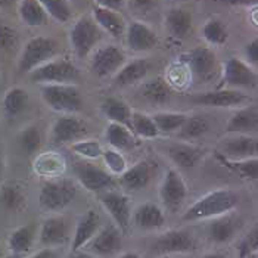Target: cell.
<instances>
[{
    "instance_id": "33",
    "label": "cell",
    "mask_w": 258,
    "mask_h": 258,
    "mask_svg": "<svg viewBox=\"0 0 258 258\" xmlns=\"http://www.w3.org/2000/svg\"><path fill=\"white\" fill-rule=\"evenodd\" d=\"M140 96L148 102L154 103V105H162L165 102H168L171 96V86L167 83V80L162 77L148 80L145 83H142L139 89Z\"/></svg>"
},
{
    "instance_id": "31",
    "label": "cell",
    "mask_w": 258,
    "mask_h": 258,
    "mask_svg": "<svg viewBox=\"0 0 258 258\" xmlns=\"http://www.w3.org/2000/svg\"><path fill=\"white\" fill-rule=\"evenodd\" d=\"M65 159L58 152L40 154L34 161V171L46 179H56L65 171Z\"/></svg>"
},
{
    "instance_id": "34",
    "label": "cell",
    "mask_w": 258,
    "mask_h": 258,
    "mask_svg": "<svg viewBox=\"0 0 258 258\" xmlns=\"http://www.w3.org/2000/svg\"><path fill=\"white\" fill-rule=\"evenodd\" d=\"M102 112L111 122L122 124L132 130V108L118 98H106L102 102Z\"/></svg>"
},
{
    "instance_id": "21",
    "label": "cell",
    "mask_w": 258,
    "mask_h": 258,
    "mask_svg": "<svg viewBox=\"0 0 258 258\" xmlns=\"http://www.w3.org/2000/svg\"><path fill=\"white\" fill-rule=\"evenodd\" d=\"M242 227V220L232 213L211 219L208 224V238L214 243H227L235 238Z\"/></svg>"
},
{
    "instance_id": "20",
    "label": "cell",
    "mask_w": 258,
    "mask_h": 258,
    "mask_svg": "<svg viewBox=\"0 0 258 258\" xmlns=\"http://www.w3.org/2000/svg\"><path fill=\"white\" fill-rule=\"evenodd\" d=\"M121 238L122 233L115 224H106L100 227L98 233L89 240L84 248H87V252L96 257H106L118 251L121 246Z\"/></svg>"
},
{
    "instance_id": "43",
    "label": "cell",
    "mask_w": 258,
    "mask_h": 258,
    "mask_svg": "<svg viewBox=\"0 0 258 258\" xmlns=\"http://www.w3.org/2000/svg\"><path fill=\"white\" fill-rule=\"evenodd\" d=\"M47 17L58 22H68L73 17V8L68 0H37Z\"/></svg>"
},
{
    "instance_id": "29",
    "label": "cell",
    "mask_w": 258,
    "mask_h": 258,
    "mask_svg": "<svg viewBox=\"0 0 258 258\" xmlns=\"http://www.w3.org/2000/svg\"><path fill=\"white\" fill-rule=\"evenodd\" d=\"M151 71V63L148 59H135L125 62L114 76V83L118 86H132L142 80Z\"/></svg>"
},
{
    "instance_id": "5",
    "label": "cell",
    "mask_w": 258,
    "mask_h": 258,
    "mask_svg": "<svg viewBox=\"0 0 258 258\" xmlns=\"http://www.w3.org/2000/svg\"><path fill=\"white\" fill-rule=\"evenodd\" d=\"M102 30L92 17L83 15L70 30V44L79 59L87 58L102 39Z\"/></svg>"
},
{
    "instance_id": "16",
    "label": "cell",
    "mask_w": 258,
    "mask_h": 258,
    "mask_svg": "<svg viewBox=\"0 0 258 258\" xmlns=\"http://www.w3.org/2000/svg\"><path fill=\"white\" fill-rule=\"evenodd\" d=\"M190 100L197 105L210 108H238L245 105L249 100V96L238 89H219L213 92L197 93Z\"/></svg>"
},
{
    "instance_id": "57",
    "label": "cell",
    "mask_w": 258,
    "mask_h": 258,
    "mask_svg": "<svg viewBox=\"0 0 258 258\" xmlns=\"http://www.w3.org/2000/svg\"><path fill=\"white\" fill-rule=\"evenodd\" d=\"M3 174H5V159H3V155L0 152V180L3 177Z\"/></svg>"
},
{
    "instance_id": "46",
    "label": "cell",
    "mask_w": 258,
    "mask_h": 258,
    "mask_svg": "<svg viewBox=\"0 0 258 258\" xmlns=\"http://www.w3.org/2000/svg\"><path fill=\"white\" fill-rule=\"evenodd\" d=\"M258 251V229L254 226L243 238L239 240L238 254L239 258H251Z\"/></svg>"
},
{
    "instance_id": "37",
    "label": "cell",
    "mask_w": 258,
    "mask_h": 258,
    "mask_svg": "<svg viewBox=\"0 0 258 258\" xmlns=\"http://www.w3.org/2000/svg\"><path fill=\"white\" fill-rule=\"evenodd\" d=\"M27 204V195L17 183H8L0 187V205L11 213H18Z\"/></svg>"
},
{
    "instance_id": "17",
    "label": "cell",
    "mask_w": 258,
    "mask_h": 258,
    "mask_svg": "<svg viewBox=\"0 0 258 258\" xmlns=\"http://www.w3.org/2000/svg\"><path fill=\"white\" fill-rule=\"evenodd\" d=\"M157 170V164L149 159H142L127 167V170L119 176V186L128 192H139L142 189L148 187V184L154 179Z\"/></svg>"
},
{
    "instance_id": "61",
    "label": "cell",
    "mask_w": 258,
    "mask_h": 258,
    "mask_svg": "<svg viewBox=\"0 0 258 258\" xmlns=\"http://www.w3.org/2000/svg\"><path fill=\"white\" fill-rule=\"evenodd\" d=\"M68 2H70V0H68Z\"/></svg>"
},
{
    "instance_id": "54",
    "label": "cell",
    "mask_w": 258,
    "mask_h": 258,
    "mask_svg": "<svg viewBox=\"0 0 258 258\" xmlns=\"http://www.w3.org/2000/svg\"><path fill=\"white\" fill-rule=\"evenodd\" d=\"M118 258H143L138 252H133V251H127V252H122Z\"/></svg>"
},
{
    "instance_id": "13",
    "label": "cell",
    "mask_w": 258,
    "mask_h": 258,
    "mask_svg": "<svg viewBox=\"0 0 258 258\" xmlns=\"http://www.w3.org/2000/svg\"><path fill=\"white\" fill-rule=\"evenodd\" d=\"M86 133L87 127L79 117H76L74 114H63L53 121L49 138L53 145H65L77 142L84 138Z\"/></svg>"
},
{
    "instance_id": "53",
    "label": "cell",
    "mask_w": 258,
    "mask_h": 258,
    "mask_svg": "<svg viewBox=\"0 0 258 258\" xmlns=\"http://www.w3.org/2000/svg\"><path fill=\"white\" fill-rule=\"evenodd\" d=\"M71 258H99L96 257V255H93V254H90V252H87V251H76V252H73V255Z\"/></svg>"
},
{
    "instance_id": "38",
    "label": "cell",
    "mask_w": 258,
    "mask_h": 258,
    "mask_svg": "<svg viewBox=\"0 0 258 258\" xmlns=\"http://www.w3.org/2000/svg\"><path fill=\"white\" fill-rule=\"evenodd\" d=\"M18 15L27 27H41L47 22L49 18L37 0H20Z\"/></svg>"
},
{
    "instance_id": "48",
    "label": "cell",
    "mask_w": 258,
    "mask_h": 258,
    "mask_svg": "<svg viewBox=\"0 0 258 258\" xmlns=\"http://www.w3.org/2000/svg\"><path fill=\"white\" fill-rule=\"evenodd\" d=\"M125 3H128V8L136 14H149L157 8L158 0H127Z\"/></svg>"
},
{
    "instance_id": "27",
    "label": "cell",
    "mask_w": 258,
    "mask_h": 258,
    "mask_svg": "<svg viewBox=\"0 0 258 258\" xmlns=\"http://www.w3.org/2000/svg\"><path fill=\"white\" fill-rule=\"evenodd\" d=\"M258 109L255 105H248L235 112L226 124V133L229 135H249L257 132Z\"/></svg>"
},
{
    "instance_id": "24",
    "label": "cell",
    "mask_w": 258,
    "mask_h": 258,
    "mask_svg": "<svg viewBox=\"0 0 258 258\" xmlns=\"http://www.w3.org/2000/svg\"><path fill=\"white\" fill-rule=\"evenodd\" d=\"M167 157L171 159V162L181 168H194L198 165L201 159L204 158L205 151L194 143L187 142H176L167 146Z\"/></svg>"
},
{
    "instance_id": "28",
    "label": "cell",
    "mask_w": 258,
    "mask_h": 258,
    "mask_svg": "<svg viewBox=\"0 0 258 258\" xmlns=\"http://www.w3.org/2000/svg\"><path fill=\"white\" fill-rule=\"evenodd\" d=\"M194 25L192 12L183 8H171L165 15V27L168 33L177 40L186 39Z\"/></svg>"
},
{
    "instance_id": "2",
    "label": "cell",
    "mask_w": 258,
    "mask_h": 258,
    "mask_svg": "<svg viewBox=\"0 0 258 258\" xmlns=\"http://www.w3.org/2000/svg\"><path fill=\"white\" fill-rule=\"evenodd\" d=\"M77 184L70 179H47L40 187L39 207L44 213H62L77 197Z\"/></svg>"
},
{
    "instance_id": "40",
    "label": "cell",
    "mask_w": 258,
    "mask_h": 258,
    "mask_svg": "<svg viewBox=\"0 0 258 258\" xmlns=\"http://www.w3.org/2000/svg\"><path fill=\"white\" fill-rule=\"evenodd\" d=\"M132 132L135 136H139L142 139H155L159 136L152 115H148L140 111L132 112Z\"/></svg>"
},
{
    "instance_id": "49",
    "label": "cell",
    "mask_w": 258,
    "mask_h": 258,
    "mask_svg": "<svg viewBox=\"0 0 258 258\" xmlns=\"http://www.w3.org/2000/svg\"><path fill=\"white\" fill-rule=\"evenodd\" d=\"M243 56H245V62L248 65H251L252 68H255L258 65V40H251L249 43L245 44L243 49Z\"/></svg>"
},
{
    "instance_id": "23",
    "label": "cell",
    "mask_w": 258,
    "mask_h": 258,
    "mask_svg": "<svg viewBox=\"0 0 258 258\" xmlns=\"http://www.w3.org/2000/svg\"><path fill=\"white\" fill-rule=\"evenodd\" d=\"M165 213L155 202H143L132 213V221L140 230H158L165 224Z\"/></svg>"
},
{
    "instance_id": "35",
    "label": "cell",
    "mask_w": 258,
    "mask_h": 258,
    "mask_svg": "<svg viewBox=\"0 0 258 258\" xmlns=\"http://www.w3.org/2000/svg\"><path fill=\"white\" fill-rule=\"evenodd\" d=\"M220 164L235 173L242 180L246 181H257L258 179V158H246V159H229L224 158L219 154Z\"/></svg>"
},
{
    "instance_id": "60",
    "label": "cell",
    "mask_w": 258,
    "mask_h": 258,
    "mask_svg": "<svg viewBox=\"0 0 258 258\" xmlns=\"http://www.w3.org/2000/svg\"><path fill=\"white\" fill-rule=\"evenodd\" d=\"M164 258H173V257H168V255H167V257H164Z\"/></svg>"
},
{
    "instance_id": "26",
    "label": "cell",
    "mask_w": 258,
    "mask_h": 258,
    "mask_svg": "<svg viewBox=\"0 0 258 258\" xmlns=\"http://www.w3.org/2000/svg\"><path fill=\"white\" fill-rule=\"evenodd\" d=\"M93 20L99 25L102 31L108 33L114 39L122 37L125 33V28H127V22L118 11L102 8L98 5L93 6Z\"/></svg>"
},
{
    "instance_id": "4",
    "label": "cell",
    "mask_w": 258,
    "mask_h": 258,
    "mask_svg": "<svg viewBox=\"0 0 258 258\" xmlns=\"http://www.w3.org/2000/svg\"><path fill=\"white\" fill-rule=\"evenodd\" d=\"M56 53L58 44L55 40L44 36H36L24 44L18 59V71L21 74H30L44 62L53 59Z\"/></svg>"
},
{
    "instance_id": "11",
    "label": "cell",
    "mask_w": 258,
    "mask_h": 258,
    "mask_svg": "<svg viewBox=\"0 0 258 258\" xmlns=\"http://www.w3.org/2000/svg\"><path fill=\"white\" fill-rule=\"evenodd\" d=\"M223 84L227 89H254L257 86L255 68L243 59L229 58L223 65Z\"/></svg>"
},
{
    "instance_id": "14",
    "label": "cell",
    "mask_w": 258,
    "mask_h": 258,
    "mask_svg": "<svg viewBox=\"0 0 258 258\" xmlns=\"http://www.w3.org/2000/svg\"><path fill=\"white\" fill-rule=\"evenodd\" d=\"M71 226L63 216H50L41 221L39 229V242L43 248H58L70 240Z\"/></svg>"
},
{
    "instance_id": "32",
    "label": "cell",
    "mask_w": 258,
    "mask_h": 258,
    "mask_svg": "<svg viewBox=\"0 0 258 258\" xmlns=\"http://www.w3.org/2000/svg\"><path fill=\"white\" fill-rule=\"evenodd\" d=\"M28 106V93L22 87H11L2 100V109L5 117L9 119L17 118Z\"/></svg>"
},
{
    "instance_id": "9",
    "label": "cell",
    "mask_w": 258,
    "mask_h": 258,
    "mask_svg": "<svg viewBox=\"0 0 258 258\" xmlns=\"http://www.w3.org/2000/svg\"><path fill=\"white\" fill-rule=\"evenodd\" d=\"M99 202L109 214L114 224L122 235H127L132 227V205L130 198L118 190H106L99 194Z\"/></svg>"
},
{
    "instance_id": "7",
    "label": "cell",
    "mask_w": 258,
    "mask_h": 258,
    "mask_svg": "<svg viewBox=\"0 0 258 258\" xmlns=\"http://www.w3.org/2000/svg\"><path fill=\"white\" fill-rule=\"evenodd\" d=\"M73 170L80 184L92 194H102L106 190H112L117 186V181L109 171L100 168L92 162L77 161L74 162Z\"/></svg>"
},
{
    "instance_id": "51",
    "label": "cell",
    "mask_w": 258,
    "mask_h": 258,
    "mask_svg": "<svg viewBox=\"0 0 258 258\" xmlns=\"http://www.w3.org/2000/svg\"><path fill=\"white\" fill-rule=\"evenodd\" d=\"M27 258H59L58 248H43Z\"/></svg>"
},
{
    "instance_id": "44",
    "label": "cell",
    "mask_w": 258,
    "mask_h": 258,
    "mask_svg": "<svg viewBox=\"0 0 258 258\" xmlns=\"http://www.w3.org/2000/svg\"><path fill=\"white\" fill-rule=\"evenodd\" d=\"M103 159V164L106 167V171H109L112 176H121L125 170H127V161L124 158V155L117 151V149H112V148H108L102 152V157Z\"/></svg>"
},
{
    "instance_id": "41",
    "label": "cell",
    "mask_w": 258,
    "mask_h": 258,
    "mask_svg": "<svg viewBox=\"0 0 258 258\" xmlns=\"http://www.w3.org/2000/svg\"><path fill=\"white\" fill-rule=\"evenodd\" d=\"M186 114L183 112H171V111H162V112H155L152 115V119L157 125L159 133L170 135L174 132H179L180 127L183 125Z\"/></svg>"
},
{
    "instance_id": "47",
    "label": "cell",
    "mask_w": 258,
    "mask_h": 258,
    "mask_svg": "<svg viewBox=\"0 0 258 258\" xmlns=\"http://www.w3.org/2000/svg\"><path fill=\"white\" fill-rule=\"evenodd\" d=\"M18 44V33L15 28L8 25L6 22L0 21V50L11 52Z\"/></svg>"
},
{
    "instance_id": "36",
    "label": "cell",
    "mask_w": 258,
    "mask_h": 258,
    "mask_svg": "<svg viewBox=\"0 0 258 258\" xmlns=\"http://www.w3.org/2000/svg\"><path fill=\"white\" fill-rule=\"evenodd\" d=\"M211 128V122L202 114H192L187 115L183 125L180 127L179 135L183 140L192 142L197 140L202 136H205Z\"/></svg>"
},
{
    "instance_id": "19",
    "label": "cell",
    "mask_w": 258,
    "mask_h": 258,
    "mask_svg": "<svg viewBox=\"0 0 258 258\" xmlns=\"http://www.w3.org/2000/svg\"><path fill=\"white\" fill-rule=\"evenodd\" d=\"M125 43L127 47L136 53H145L157 47L158 36L157 33L143 21H133L125 28Z\"/></svg>"
},
{
    "instance_id": "22",
    "label": "cell",
    "mask_w": 258,
    "mask_h": 258,
    "mask_svg": "<svg viewBox=\"0 0 258 258\" xmlns=\"http://www.w3.org/2000/svg\"><path fill=\"white\" fill-rule=\"evenodd\" d=\"M100 227H102V220L96 211L89 210L84 214H81L76 223L73 242H71V251L76 252V251L83 249L89 243V240L98 233Z\"/></svg>"
},
{
    "instance_id": "18",
    "label": "cell",
    "mask_w": 258,
    "mask_h": 258,
    "mask_svg": "<svg viewBox=\"0 0 258 258\" xmlns=\"http://www.w3.org/2000/svg\"><path fill=\"white\" fill-rule=\"evenodd\" d=\"M258 142L249 135H229L220 140V155L229 159L255 158Z\"/></svg>"
},
{
    "instance_id": "25",
    "label": "cell",
    "mask_w": 258,
    "mask_h": 258,
    "mask_svg": "<svg viewBox=\"0 0 258 258\" xmlns=\"http://www.w3.org/2000/svg\"><path fill=\"white\" fill-rule=\"evenodd\" d=\"M39 229L34 223H27L17 227L8 238V248L12 255L24 257L28 254L37 239Z\"/></svg>"
},
{
    "instance_id": "59",
    "label": "cell",
    "mask_w": 258,
    "mask_h": 258,
    "mask_svg": "<svg viewBox=\"0 0 258 258\" xmlns=\"http://www.w3.org/2000/svg\"><path fill=\"white\" fill-rule=\"evenodd\" d=\"M3 255H5V254H3V249H2V245H0V258L3 257Z\"/></svg>"
},
{
    "instance_id": "1",
    "label": "cell",
    "mask_w": 258,
    "mask_h": 258,
    "mask_svg": "<svg viewBox=\"0 0 258 258\" xmlns=\"http://www.w3.org/2000/svg\"><path fill=\"white\" fill-rule=\"evenodd\" d=\"M238 194L229 187L211 190L198 198L181 216L183 223H195L201 220H211L223 214L232 213L238 207Z\"/></svg>"
},
{
    "instance_id": "10",
    "label": "cell",
    "mask_w": 258,
    "mask_h": 258,
    "mask_svg": "<svg viewBox=\"0 0 258 258\" xmlns=\"http://www.w3.org/2000/svg\"><path fill=\"white\" fill-rule=\"evenodd\" d=\"M181 62L186 65L190 79L210 80L214 77L217 71V56L214 50L205 46H197L190 52L181 56Z\"/></svg>"
},
{
    "instance_id": "55",
    "label": "cell",
    "mask_w": 258,
    "mask_h": 258,
    "mask_svg": "<svg viewBox=\"0 0 258 258\" xmlns=\"http://www.w3.org/2000/svg\"><path fill=\"white\" fill-rule=\"evenodd\" d=\"M15 2H17V0H0V8H2V9H8V8H11V6H14Z\"/></svg>"
},
{
    "instance_id": "56",
    "label": "cell",
    "mask_w": 258,
    "mask_h": 258,
    "mask_svg": "<svg viewBox=\"0 0 258 258\" xmlns=\"http://www.w3.org/2000/svg\"><path fill=\"white\" fill-rule=\"evenodd\" d=\"M201 258H227V257H226V255H223V254H220V252H208V254L202 255Z\"/></svg>"
},
{
    "instance_id": "45",
    "label": "cell",
    "mask_w": 258,
    "mask_h": 258,
    "mask_svg": "<svg viewBox=\"0 0 258 258\" xmlns=\"http://www.w3.org/2000/svg\"><path fill=\"white\" fill-rule=\"evenodd\" d=\"M71 149L84 159H98L102 157V145L98 140L93 139H80L73 143Z\"/></svg>"
},
{
    "instance_id": "15",
    "label": "cell",
    "mask_w": 258,
    "mask_h": 258,
    "mask_svg": "<svg viewBox=\"0 0 258 258\" xmlns=\"http://www.w3.org/2000/svg\"><path fill=\"white\" fill-rule=\"evenodd\" d=\"M195 239L187 232L181 229L168 230L155 239L152 248L154 252L161 255H171V254H186L195 249Z\"/></svg>"
},
{
    "instance_id": "58",
    "label": "cell",
    "mask_w": 258,
    "mask_h": 258,
    "mask_svg": "<svg viewBox=\"0 0 258 258\" xmlns=\"http://www.w3.org/2000/svg\"><path fill=\"white\" fill-rule=\"evenodd\" d=\"M2 258H22V257H18V255H12V254H11V255H3Z\"/></svg>"
},
{
    "instance_id": "3",
    "label": "cell",
    "mask_w": 258,
    "mask_h": 258,
    "mask_svg": "<svg viewBox=\"0 0 258 258\" xmlns=\"http://www.w3.org/2000/svg\"><path fill=\"white\" fill-rule=\"evenodd\" d=\"M41 99L60 114H77L83 108V96L76 84H41Z\"/></svg>"
},
{
    "instance_id": "30",
    "label": "cell",
    "mask_w": 258,
    "mask_h": 258,
    "mask_svg": "<svg viewBox=\"0 0 258 258\" xmlns=\"http://www.w3.org/2000/svg\"><path fill=\"white\" fill-rule=\"evenodd\" d=\"M105 139L112 149H117L119 152L130 151L136 146V138L133 132L128 127L117 122H109L106 125Z\"/></svg>"
},
{
    "instance_id": "50",
    "label": "cell",
    "mask_w": 258,
    "mask_h": 258,
    "mask_svg": "<svg viewBox=\"0 0 258 258\" xmlns=\"http://www.w3.org/2000/svg\"><path fill=\"white\" fill-rule=\"evenodd\" d=\"M98 6L102 8H108V9H112V11H121L125 5L127 0H95Z\"/></svg>"
},
{
    "instance_id": "39",
    "label": "cell",
    "mask_w": 258,
    "mask_h": 258,
    "mask_svg": "<svg viewBox=\"0 0 258 258\" xmlns=\"http://www.w3.org/2000/svg\"><path fill=\"white\" fill-rule=\"evenodd\" d=\"M18 145L20 149L27 155V157H33L37 155L40 152V148L43 145V138H41V132L37 125L30 124L27 127H24L18 133Z\"/></svg>"
},
{
    "instance_id": "12",
    "label": "cell",
    "mask_w": 258,
    "mask_h": 258,
    "mask_svg": "<svg viewBox=\"0 0 258 258\" xmlns=\"http://www.w3.org/2000/svg\"><path fill=\"white\" fill-rule=\"evenodd\" d=\"M125 63L124 52L115 44H106L99 47L90 60V71L93 76L105 79L115 76L119 68Z\"/></svg>"
},
{
    "instance_id": "6",
    "label": "cell",
    "mask_w": 258,
    "mask_h": 258,
    "mask_svg": "<svg viewBox=\"0 0 258 258\" xmlns=\"http://www.w3.org/2000/svg\"><path fill=\"white\" fill-rule=\"evenodd\" d=\"M30 80L39 84H76L79 68L68 59H50L30 73Z\"/></svg>"
},
{
    "instance_id": "52",
    "label": "cell",
    "mask_w": 258,
    "mask_h": 258,
    "mask_svg": "<svg viewBox=\"0 0 258 258\" xmlns=\"http://www.w3.org/2000/svg\"><path fill=\"white\" fill-rule=\"evenodd\" d=\"M214 2L229 5V6H251L257 3V0H214Z\"/></svg>"
},
{
    "instance_id": "8",
    "label": "cell",
    "mask_w": 258,
    "mask_h": 258,
    "mask_svg": "<svg viewBox=\"0 0 258 258\" xmlns=\"http://www.w3.org/2000/svg\"><path fill=\"white\" fill-rule=\"evenodd\" d=\"M187 184L176 168H168L159 183L158 197L162 207L171 213L181 208L187 198Z\"/></svg>"
},
{
    "instance_id": "42",
    "label": "cell",
    "mask_w": 258,
    "mask_h": 258,
    "mask_svg": "<svg viewBox=\"0 0 258 258\" xmlns=\"http://www.w3.org/2000/svg\"><path fill=\"white\" fill-rule=\"evenodd\" d=\"M202 37L211 46H223L229 39V30L221 20H208L202 27Z\"/></svg>"
}]
</instances>
